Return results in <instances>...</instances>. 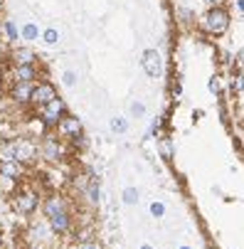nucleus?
Returning <instances> with one entry per match:
<instances>
[{"mask_svg":"<svg viewBox=\"0 0 244 249\" xmlns=\"http://www.w3.org/2000/svg\"><path fill=\"white\" fill-rule=\"evenodd\" d=\"M32 87H35V82H13V87H10V101L13 104H20V106L30 104Z\"/></svg>","mask_w":244,"mask_h":249,"instance_id":"10","label":"nucleus"},{"mask_svg":"<svg viewBox=\"0 0 244 249\" xmlns=\"http://www.w3.org/2000/svg\"><path fill=\"white\" fill-rule=\"evenodd\" d=\"M62 84L64 87H74L77 84V72H74V69H67V72L62 74Z\"/></svg>","mask_w":244,"mask_h":249,"instance_id":"25","label":"nucleus"},{"mask_svg":"<svg viewBox=\"0 0 244 249\" xmlns=\"http://www.w3.org/2000/svg\"><path fill=\"white\" fill-rule=\"evenodd\" d=\"M54 128H57V133H59L62 138H69V141L77 138V136H82V131H84L82 121H79L77 116H69V114H64Z\"/></svg>","mask_w":244,"mask_h":249,"instance_id":"7","label":"nucleus"},{"mask_svg":"<svg viewBox=\"0 0 244 249\" xmlns=\"http://www.w3.org/2000/svg\"><path fill=\"white\" fill-rule=\"evenodd\" d=\"M10 62L13 64H35L37 62V54L32 52V47H15L10 52Z\"/></svg>","mask_w":244,"mask_h":249,"instance_id":"14","label":"nucleus"},{"mask_svg":"<svg viewBox=\"0 0 244 249\" xmlns=\"http://www.w3.org/2000/svg\"><path fill=\"white\" fill-rule=\"evenodd\" d=\"M207 3H210V5H222L225 0H207Z\"/></svg>","mask_w":244,"mask_h":249,"instance_id":"33","label":"nucleus"},{"mask_svg":"<svg viewBox=\"0 0 244 249\" xmlns=\"http://www.w3.org/2000/svg\"><path fill=\"white\" fill-rule=\"evenodd\" d=\"M40 153H42L45 160L57 163V160L64 158L67 148H64V143H62L59 138H54V136H45V138H42V143H40Z\"/></svg>","mask_w":244,"mask_h":249,"instance_id":"4","label":"nucleus"},{"mask_svg":"<svg viewBox=\"0 0 244 249\" xmlns=\"http://www.w3.org/2000/svg\"><path fill=\"white\" fill-rule=\"evenodd\" d=\"M57 96H59V94H57V87H54L52 82H35L30 104H35V106H45V104H50V101L57 99Z\"/></svg>","mask_w":244,"mask_h":249,"instance_id":"5","label":"nucleus"},{"mask_svg":"<svg viewBox=\"0 0 244 249\" xmlns=\"http://www.w3.org/2000/svg\"><path fill=\"white\" fill-rule=\"evenodd\" d=\"M40 40H42L47 47L59 45V30H57V27H45V30L40 32Z\"/></svg>","mask_w":244,"mask_h":249,"instance_id":"18","label":"nucleus"},{"mask_svg":"<svg viewBox=\"0 0 244 249\" xmlns=\"http://www.w3.org/2000/svg\"><path fill=\"white\" fill-rule=\"evenodd\" d=\"M3 35H5V42H13V45L20 40V30L13 20H3Z\"/></svg>","mask_w":244,"mask_h":249,"instance_id":"17","label":"nucleus"},{"mask_svg":"<svg viewBox=\"0 0 244 249\" xmlns=\"http://www.w3.org/2000/svg\"><path fill=\"white\" fill-rule=\"evenodd\" d=\"M77 249H101V244H99L96 239H89V242H79Z\"/></svg>","mask_w":244,"mask_h":249,"instance_id":"27","label":"nucleus"},{"mask_svg":"<svg viewBox=\"0 0 244 249\" xmlns=\"http://www.w3.org/2000/svg\"><path fill=\"white\" fill-rule=\"evenodd\" d=\"M141 67H143V72L153 79H158L163 74V59H160V52L158 50H146L141 54Z\"/></svg>","mask_w":244,"mask_h":249,"instance_id":"6","label":"nucleus"},{"mask_svg":"<svg viewBox=\"0 0 244 249\" xmlns=\"http://www.w3.org/2000/svg\"><path fill=\"white\" fill-rule=\"evenodd\" d=\"M138 249H156V247H153V244H148V242H143V244L138 247Z\"/></svg>","mask_w":244,"mask_h":249,"instance_id":"32","label":"nucleus"},{"mask_svg":"<svg viewBox=\"0 0 244 249\" xmlns=\"http://www.w3.org/2000/svg\"><path fill=\"white\" fill-rule=\"evenodd\" d=\"M64 114H67V104H64L59 96H57V99H52L50 104L40 106V121H42L47 128H54Z\"/></svg>","mask_w":244,"mask_h":249,"instance_id":"3","label":"nucleus"},{"mask_svg":"<svg viewBox=\"0 0 244 249\" xmlns=\"http://www.w3.org/2000/svg\"><path fill=\"white\" fill-rule=\"evenodd\" d=\"M138 197H141L138 188H123V193H121V200H123V205H136V202H138Z\"/></svg>","mask_w":244,"mask_h":249,"instance_id":"20","label":"nucleus"},{"mask_svg":"<svg viewBox=\"0 0 244 249\" xmlns=\"http://www.w3.org/2000/svg\"><path fill=\"white\" fill-rule=\"evenodd\" d=\"M82 193H84V197L89 200V205H99V200H101V188H99V180H96V178H91Z\"/></svg>","mask_w":244,"mask_h":249,"instance_id":"15","label":"nucleus"},{"mask_svg":"<svg viewBox=\"0 0 244 249\" xmlns=\"http://www.w3.org/2000/svg\"><path fill=\"white\" fill-rule=\"evenodd\" d=\"M64 210H69V202L62 195H47L45 202H42V212H45L47 217L50 215H57V212H64Z\"/></svg>","mask_w":244,"mask_h":249,"instance_id":"13","label":"nucleus"},{"mask_svg":"<svg viewBox=\"0 0 244 249\" xmlns=\"http://www.w3.org/2000/svg\"><path fill=\"white\" fill-rule=\"evenodd\" d=\"M131 116H133V119H143V116H146V106H143L141 101H133V104H131Z\"/></svg>","mask_w":244,"mask_h":249,"instance_id":"24","label":"nucleus"},{"mask_svg":"<svg viewBox=\"0 0 244 249\" xmlns=\"http://www.w3.org/2000/svg\"><path fill=\"white\" fill-rule=\"evenodd\" d=\"M229 27V13L222 5H212V10L205 15V30L210 35H222Z\"/></svg>","mask_w":244,"mask_h":249,"instance_id":"2","label":"nucleus"},{"mask_svg":"<svg viewBox=\"0 0 244 249\" xmlns=\"http://www.w3.org/2000/svg\"><path fill=\"white\" fill-rule=\"evenodd\" d=\"M109 126H111V131H114V133H119V136H121V133H126V131H128V119H126V116H114V119L109 121Z\"/></svg>","mask_w":244,"mask_h":249,"instance_id":"19","label":"nucleus"},{"mask_svg":"<svg viewBox=\"0 0 244 249\" xmlns=\"http://www.w3.org/2000/svg\"><path fill=\"white\" fill-rule=\"evenodd\" d=\"M37 151L40 148L35 146V141H30V138H15V160L30 165L35 158H37Z\"/></svg>","mask_w":244,"mask_h":249,"instance_id":"8","label":"nucleus"},{"mask_svg":"<svg viewBox=\"0 0 244 249\" xmlns=\"http://www.w3.org/2000/svg\"><path fill=\"white\" fill-rule=\"evenodd\" d=\"M74 239H77V244L79 242H89V239H94V230H79L74 234Z\"/></svg>","mask_w":244,"mask_h":249,"instance_id":"26","label":"nucleus"},{"mask_svg":"<svg viewBox=\"0 0 244 249\" xmlns=\"http://www.w3.org/2000/svg\"><path fill=\"white\" fill-rule=\"evenodd\" d=\"M3 244H5V242H3V234H0V249H3Z\"/></svg>","mask_w":244,"mask_h":249,"instance_id":"37","label":"nucleus"},{"mask_svg":"<svg viewBox=\"0 0 244 249\" xmlns=\"http://www.w3.org/2000/svg\"><path fill=\"white\" fill-rule=\"evenodd\" d=\"M237 64H239V69H244V50H239V54H237Z\"/></svg>","mask_w":244,"mask_h":249,"instance_id":"31","label":"nucleus"},{"mask_svg":"<svg viewBox=\"0 0 244 249\" xmlns=\"http://www.w3.org/2000/svg\"><path fill=\"white\" fill-rule=\"evenodd\" d=\"M3 8H5V0H0V13H3Z\"/></svg>","mask_w":244,"mask_h":249,"instance_id":"36","label":"nucleus"},{"mask_svg":"<svg viewBox=\"0 0 244 249\" xmlns=\"http://www.w3.org/2000/svg\"><path fill=\"white\" fill-rule=\"evenodd\" d=\"M178 15H180V20H185V22H188V20L192 18V13H190L188 8H180V10H178Z\"/></svg>","mask_w":244,"mask_h":249,"instance_id":"29","label":"nucleus"},{"mask_svg":"<svg viewBox=\"0 0 244 249\" xmlns=\"http://www.w3.org/2000/svg\"><path fill=\"white\" fill-rule=\"evenodd\" d=\"M210 91H212V94H220V91H222L220 77H212V79H210Z\"/></svg>","mask_w":244,"mask_h":249,"instance_id":"28","label":"nucleus"},{"mask_svg":"<svg viewBox=\"0 0 244 249\" xmlns=\"http://www.w3.org/2000/svg\"><path fill=\"white\" fill-rule=\"evenodd\" d=\"M50 230L54 234H67L69 230H72V217H69V210L64 212H57V215H50Z\"/></svg>","mask_w":244,"mask_h":249,"instance_id":"11","label":"nucleus"},{"mask_svg":"<svg viewBox=\"0 0 244 249\" xmlns=\"http://www.w3.org/2000/svg\"><path fill=\"white\" fill-rule=\"evenodd\" d=\"M25 163L20 160H0V175H5V178H13V180H22L25 178Z\"/></svg>","mask_w":244,"mask_h":249,"instance_id":"12","label":"nucleus"},{"mask_svg":"<svg viewBox=\"0 0 244 249\" xmlns=\"http://www.w3.org/2000/svg\"><path fill=\"white\" fill-rule=\"evenodd\" d=\"M40 32H42V30L30 20V22H25V25L20 27V40H25V42H35V40H40Z\"/></svg>","mask_w":244,"mask_h":249,"instance_id":"16","label":"nucleus"},{"mask_svg":"<svg viewBox=\"0 0 244 249\" xmlns=\"http://www.w3.org/2000/svg\"><path fill=\"white\" fill-rule=\"evenodd\" d=\"M10 202H13L15 212H20V215H25V217H30L32 212L40 207V195L35 193V190H30V188H27V190H20V188H17V190L13 193V200H10Z\"/></svg>","mask_w":244,"mask_h":249,"instance_id":"1","label":"nucleus"},{"mask_svg":"<svg viewBox=\"0 0 244 249\" xmlns=\"http://www.w3.org/2000/svg\"><path fill=\"white\" fill-rule=\"evenodd\" d=\"M0 190L13 195V193L17 190V180H13V178H5V175H0Z\"/></svg>","mask_w":244,"mask_h":249,"instance_id":"21","label":"nucleus"},{"mask_svg":"<svg viewBox=\"0 0 244 249\" xmlns=\"http://www.w3.org/2000/svg\"><path fill=\"white\" fill-rule=\"evenodd\" d=\"M0 99H3V89H0Z\"/></svg>","mask_w":244,"mask_h":249,"instance_id":"39","label":"nucleus"},{"mask_svg":"<svg viewBox=\"0 0 244 249\" xmlns=\"http://www.w3.org/2000/svg\"><path fill=\"white\" fill-rule=\"evenodd\" d=\"M151 215H153L156 220H163V217H165V202L153 200V202H151Z\"/></svg>","mask_w":244,"mask_h":249,"instance_id":"23","label":"nucleus"},{"mask_svg":"<svg viewBox=\"0 0 244 249\" xmlns=\"http://www.w3.org/2000/svg\"><path fill=\"white\" fill-rule=\"evenodd\" d=\"M5 57V50H3V45H0V59H3Z\"/></svg>","mask_w":244,"mask_h":249,"instance_id":"35","label":"nucleus"},{"mask_svg":"<svg viewBox=\"0 0 244 249\" xmlns=\"http://www.w3.org/2000/svg\"><path fill=\"white\" fill-rule=\"evenodd\" d=\"M178 249H192V247H188V244H183V247H178Z\"/></svg>","mask_w":244,"mask_h":249,"instance_id":"38","label":"nucleus"},{"mask_svg":"<svg viewBox=\"0 0 244 249\" xmlns=\"http://www.w3.org/2000/svg\"><path fill=\"white\" fill-rule=\"evenodd\" d=\"M158 148H160V156H163L165 160H173V143H170V138H160Z\"/></svg>","mask_w":244,"mask_h":249,"instance_id":"22","label":"nucleus"},{"mask_svg":"<svg viewBox=\"0 0 244 249\" xmlns=\"http://www.w3.org/2000/svg\"><path fill=\"white\" fill-rule=\"evenodd\" d=\"M234 91H244V77H234Z\"/></svg>","mask_w":244,"mask_h":249,"instance_id":"30","label":"nucleus"},{"mask_svg":"<svg viewBox=\"0 0 244 249\" xmlns=\"http://www.w3.org/2000/svg\"><path fill=\"white\" fill-rule=\"evenodd\" d=\"M237 8H239V13H244V0H237Z\"/></svg>","mask_w":244,"mask_h":249,"instance_id":"34","label":"nucleus"},{"mask_svg":"<svg viewBox=\"0 0 244 249\" xmlns=\"http://www.w3.org/2000/svg\"><path fill=\"white\" fill-rule=\"evenodd\" d=\"M37 64H13L10 69V82H37Z\"/></svg>","mask_w":244,"mask_h":249,"instance_id":"9","label":"nucleus"}]
</instances>
